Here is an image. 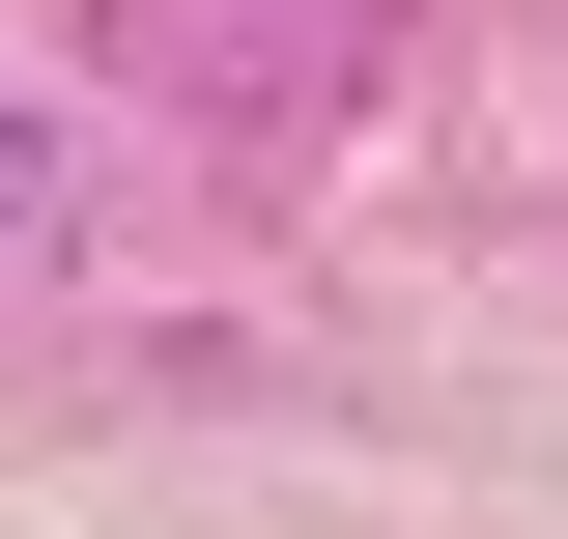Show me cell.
Listing matches in <instances>:
<instances>
[{
    "mask_svg": "<svg viewBox=\"0 0 568 539\" xmlns=\"http://www.w3.org/2000/svg\"><path fill=\"white\" fill-rule=\"evenodd\" d=\"M29 227H58V171H29V114H0V256H29Z\"/></svg>",
    "mask_w": 568,
    "mask_h": 539,
    "instance_id": "6da1fadb",
    "label": "cell"
}]
</instances>
